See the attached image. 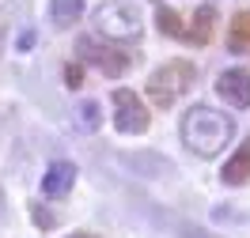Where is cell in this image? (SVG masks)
Instances as JSON below:
<instances>
[{
  "instance_id": "obj_15",
  "label": "cell",
  "mask_w": 250,
  "mask_h": 238,
  "mask_svg": "<svg viewBox=\"0 0 250 238\" xmlns=\"http://www.w3.org/2000/svg\"><path fill=\"white\" fill-rule=\"evenodd\" d=\"M64 83H68V87H80V83H83V64H68V68H64Z\"/></svg>"
},
{
  "instance_id": "obj_3",
  "label": "cell",
  "mask_w": 250,
  "mask_h": 238,
  "mask_svg": "<svg viewBox=\"0 0 250 238\" xmlns=\"http://www.w3.org/2000/svg\"><path fill=\"white\" fill-rule=\"evenodd\" d=\"M95 31L103 34L106 42H137L144 34V16L137 12V4L106 0V4L95 12Z\"/></svg>"
},
{
  "instance_id": "obj_17",
  "label": "cell",
  "mask_w": 250,
  "mask_h": 238,
  "mask_svg": "<svg viewBox=\"0 0 250 238\" xmlns=\"http://www.w3.org/2000/svg\"><path fill=\"white\" fill-rule=\"evenodd\" d=\"M64 238H99V235H91V231H72V235H64Z\"/></svg>"
},
{
  "instance_id": "obj_7",
  "label": "cell",
  "mask_w": 250,
  "mask_h": 238,
  "mask_svg": "<svg viewBox=\"0 0 250 238\" xmlns=\"http://www.w3.org/2000/svg\"><path fill=\"white\" fill-rule=\"evenodd\" d=\"M72 185H76V166H72L68 159H57L46 174H42V193H46V197H53V201L68 197V193H72Z\"/></svg>"
},
{
  "instance_id": "obj_5",
  "label": "cell",
  "mask_w": 250,
  "mask_h": 238,
  "mask_svg": "<svg viewBox=\"0 0 250 238\" xmlns=\"http://www.w3.org/2000/svg\"><path fill=\"white\" fill-rule=\"evenodd\" d=\"M110 106H114V128L125 132V136H141L152 125V113L144 106V98L133 91V87H118L110 95Z\"/></svg>"
},
{
  "instance_id": "obj_6",
  "label": "cell",
  "mask_w": 250,
  "mask_h": 238,
  "mask_svg": "<svg viewBox=\"0 0 250 238\" xmlns=\"http://www.w3.org/2000/svg\"><path fill=\"white\" fill-rule=\"evenodd\" d=\"M216 95L235 106V110H247L250 106V72L247 68H228L216 76Z\"/></svg>"
},
{
  "instance_id": "obj_2",
  "label": "cell",
  "mask_w": 250,
  "mask_h": 238,
  "mask_svg": "<svg viewBox=\"0 0 250 238\" xmlns=\"http://www.w3.org/2000/svg\"><path fill=\"white\" fill-rule=\"evenodd\" d=\"M193 79H197V68L189 61H163L156 72L148 76L144 91H148V98L156 102L159 110H171L174 102L193 87Z\"/></svg>"
},
{
  "instance_id": "obj_12",
  "label": "cell",
  "mask_w": 250,
  "mask_h": 238,
  "mask_svg": "<svg viewBox=\"0 0 250 238\" xmlns=\"http://www.w3.org/2000/svg\"><path fill=\"white\" fill-rule=\"evenodd\" d=\"M156 23H159V31L167 34V38H182V31H186V27H182V19L174 16V12L167 8V4H159V12H156Z\"/></svg>"
},
{
  "instance_id": "obj_14",
  "label": "cell",
  "mask_w": 250,
  "mask_h": 238,
  "mask_svg": "<svg viewBox=\"0 0 250 238\" xmlns=\"http://www.w3.org/2000/svg\"><path fill=\"white\" fill-rule=\"evenodd\" d=\"M31 216H34V223H38L42 231H49V227L57 223V216H49V212H46V208H42V204H31Z\"/></svg>"
},
{
  "instance_id": "obj_10",
  "label": "cell",
  "mask_w": 250,
  "mask_h": 238,
  "mask_svg": "<svg viewBox=\"0 0 250 238\" xmlns=\"http://www.w3.org/2000/svg\"><path fill=\"white\" fill-rule=\"evenodd\" d=\"M228 49L231 53H250V8L231 19V27H228Z\"/></svg>"
},
{
  "instance_id": "obj_11",
  "label": "cell",
  "mask_w": 250,
  "mask_h": 238,
  "mask_svg": "<svg viewBox=\"0 0 250 238\" xmlns=\"http://www.w3.org/2000/svg\"><path fill=\"white\" fill-rule=\"evenodd\" d=\"M83 16V0H49V23L53 27H72Z\"/></svg>"
},
{
  "instance_id": "obj_1",
  "label": "cell",
  "mask_w": 250,
  "mask_h": 238,
  "mask_svg": "<svg viewBox=\"0 0 250 238\" xmlns=\"http://www.w3.org/2000/svg\"><path fill=\"white\" fill-rule=\"evenodd\" d=\"M182 144L186 151H193L197 159H212L220 151H228V144L235 136V121L216 106H189L182 113Z\"/></svg>"
},
{
  "instance_id": "obj_16",
  "label": "cell",
  "mask_w": 250,
  "mask_h": 238,
  "mask_svg": "<svg viewBox=\"0 0 250 238\" xmlns=\"http://www.w3.org/2000/svg\"><path fill=\"white\" fill-rule=\"evenodd\" d=\"M16 49H19V53L34 49V31H23V34H19V38H16Z\"/></svg>"
},
{
  "instance_id": "obj_4",
  "label": "cell",
  "mask_w": 250,
  "mask_h": 238,
  "mask_svg": "<svg viewBox=\"0 0 250 238\" xmlns=\"http://www.w3.org/2000/svg\"><path fill=\"white\" fill-rule=\"evenodd\" d=\"M76 53L83 57V64H95L99 72L106 76H125L133 68V57L118 49V42H106V38H91V34H80L76 38Z\"/></svg>"
},
{
  "instance_id": "obj_9",
  "label": "cell",
  "mask_w": 250,
  "mask_h": 238,
  "mask_svg": "<svg viewBox=\"0 0 250 238\" xmlns=\"http://www.w3.org/2000/svg\"><path fill=\"white\" fill-rule=\"evenodd\" d=\"M212 27H216V8L205 4V8L193 12V23L182 31V38H186L189 46H208V42H212Z\"/></svg>"
},
{
  "instance_id": "obj_8",
  "label": "cell",
  "mask_w": 250,
  "mask_h": 238,
  "mask_svg": "<svg viewBox=\"0 0 250 238\" xmlns=\"http://www.w3.org/2000/svg\"><path fill=\"white\" fill-rule=\"evenodd\" d=\"M220 178H224V185H243V182H250V136L239 144L235 155L220 166Z\"/></svg>"
},
{
  "instance_id": "obj_13",
  "label": "cell",
  "mask_w": 250,
  "mask_h": 238,
  "mask_svg": "<svg viewBox=\"0 0 250 238\" xmlns=\"http://www.w3.org/2000/svg\"><path fill=\"white\" fill-rule=\"evenodd\" d=\"M80 121H83L80 128L95 132V128H99V106H95V102H83V106H80Z\"/></svg>"
}]
</instances>
